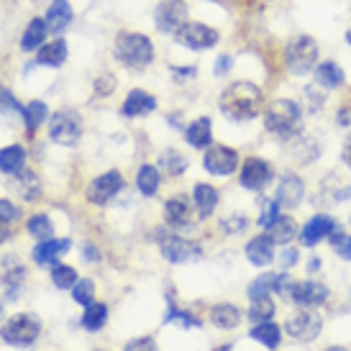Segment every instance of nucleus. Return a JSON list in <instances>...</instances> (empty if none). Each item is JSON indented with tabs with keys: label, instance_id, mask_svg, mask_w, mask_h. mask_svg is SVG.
Segmentation results:
<instances>
[{
	"label": "nucleus",
	"instance_id": "nucleus-1",
	"mask_svg": "<svg viewBox=\"0 0 351 351\" xmlns=\"http://www.w3.org/2000/svg\"><path fill=\"white\" fill-rule=\"evenodd\" d=\"M262 106H264L262 90L256 88L254 82H246V80L231 82L221 93V98H218L221 116L228 118L231 123H246V121L256 118L262 113Z\"/></svg>",
	"mask_w": 351,
	"mask_h": 351
},
{
	"label": "nucleus",
	"instance_id": "nucleus-2",
	"mask_svg": "<svg viewBox=\"0 0 351 351\" xmlns=\"http://www.w3.org/2000/svg\"><path fill=\"white\" fill-rule=\"evenodd\" d=\"M264 128L280 138H295L302 128V110L295 100H274L264 113Z\"/></svg>",
	"mask_w": 351,
	"mask_h": 351
},
{
	"label": "nucleus",
	"instance_id": "nucleus-3",
	"mask_svg": "<svg viewBox=\"0 0 351 351\" xmlns=\"http://www.w3.org/2000/svg\"><path fill=\"white\" fill-rule=\"evenodd\" d=\"M116 59L128 69H144L154 62V44L149 36L144 34H134V31H126V34H118L116 39Z\"/></svg>",
	"mask_w": 351,
	"mask_h": 351
},
{
	"label": "nucleus",
	"instance_id": "nucleus-4",
	"mask_svg": "<svg viewBox=\"0 0 351 351\" xmlns=\"http://www.w3.org/2000/svg\"><path fill=\"white\" fill-rule=\"evenodd\" d=\"M41 336V321L34 313H16L0 326V341L13 349H31Z\"/></svg>",
	"mask_w": 351,
	"mask_h": 351
},
{
	"label": "nucleus",
	"instance_id": "nucleus-5",
	"mask_svg": "<svg viewBox=\"0 0 351 351\" xmlns=\"http://www.w3.org/2000/svg\"><path fill=\"white\" fill-rule=\"evenodd\" d=\"M285 67L298 77L311 75V69L318 67V44L311 36H295L285 47Z\"/></svg>",
	"mask_w": 351,
	"mask_h": 351
},
{
	"label": "nucleus",
	"instance_id": "nucleus-6",
	"mask_svg": "<svg viewBox=\"0 0 351 351\" xmlns=\"http://www.w3.org/2000/svg\"><path fill=\"white\" fill-rule=\"evenodd\" d=\"M49 138L59 147H77L82 138V118L72 108H62L49 118Z\"/></svg>",
	"mask_w": 351,
	"mask_h": 351
},
{
	"label": "nucleus",
	"instance_id": "nucleus-7",
	"mask_svg": "<svg viewBox=\"0 0 351 351\" xmlns=\"http://www.w3.org/2000/svg\"><path fill=\"white\" fill-rule=\"evenodd\" d=\"M26 264L16 254H3L0 256V285H3V295L8 302H16L23 295V285H26Z\"/></svg>",
	"mask_w": 351,
	"mask_h": 351
},
{
	"label": "nucleus",
	"instance_id": "nucleus-8",
	"mask_svg": "<svg viewBox=\"0 0 351 351\" xmlns=\"http://www.w3.org/2000/svg\"><path fill=\"white\" fill-rule=\"evenodd\" d=\"M187 3L185 0H162L156 5L154 13V23L159 34H172L175 36L177 31L187 23Z\"/></svg>",
	"mask_w": 351,
	"mask_h": 351
},
{
	"label": "nucleus",
	"instance_id": "nucleus-9",
	"mask_svg": "<svg viewBox=\"0 0 351 351\" xmlns=\"http://www.w3.org/2000/svg\"><path fill=\"white\" fill-rule=\"evenodd\" d=\"M175 39H177V44L185 47V49L205 51V49H213L221 36H218V31L210 29V26H205V23H190V21H187L185 26L175 34Z\"/></svg>",
	"mask_w": 351,
	"mask_h": 351
},
{
	"label": "nucleus",
	"instance_id": "nucleus-10",
	"mask_svg": "<svg viewBox=\"0 0 351 351\" xmlns=\"http://www.w3.org/2000/svg\"><path fill=\"white\" fill-rule=\"evenodd\" d=\"M203 167H205V172H210V175H215V177L234 175L236 169L241 167V162H239V152L231 147H221V144L208 147L205 149V156H203Z\"/></svg>",
	"mask_w": 351,
	"mask_h": 351
},
{
	"label": "nucleus",
	"instance_id": "nucleus-11",
	"mask_svg": "<svg viewBox=\"0 0 351 351\" xmlns=\"http://www.w3.org/2000/svg\"><path fill=\"white\" fill-rule=\"evenodd\" d=\"M272 177H274L272 165L259 159V156H252V159H246L244 165H241L239 182H241V187L249 190V193H262L264 187L272 182Z\"/></svg>",
	"mask_w": 351,
	"mask_h": 351
},
{
	"label": "nucleus",
	"instance_id": "nucleus-12",
	"mask_svg": "<svg viewBox=\"0 0 351 351\" xmlns=\"http://www.w3.org/2000/svg\"><path fill=\"white\" fill-rule=\"evenodd\" d=\"M285 328H287V333L293 336L295 341L308 343L318 339V333H321V328H323V321L318 313L308 308V311H300V313H295V315H290Z\"/></svg>",
	"mask_w": 351,
	"mask_h": 351
},
{
	"label": "nucleus",
	"instance_id": "nucleus-13",
	"mask_svg": "<svg viewBox=\"0 0 351 351\" xmlns=\"http://www.w3.org/2000/svg\"><path fill=\"white\" fill-rule=\"evenodd\" d=\"M121 190H123V177H121V172H118V169H110V172H106V175H98L93 182H90L88 200L93 205L103 208V205L110 203V200H113Z\"/></svg>",
	"mask_w": 351,
	"mask_h": 351
},
{
	"label": "nucleus",
	"instance_id": "nucleus-14",
	"mask_svg": "<svg viewBox=\"0 0 351 351\" xmlns=\"http://www.w3.org/2000/svg\"><path fill=\"white\" fill-rule=\"evenodd\" d=\"M159 252L169 264H187L200 256V246L195 241L182 239V236H167L159 244Z\"/></svg>",
	"mask_w": 351,
	"mask_h": 351
},
{
	"label": "nucleus",
	"instance_id": "nucleus-15",
	"mask_svg": "<svg viewBox=\"0 0 351 351\" xmlns=\"http://www.w3.org/2000/svg\"><path fill=\"white\" fill-rule=\"evenodd\" d=\"M72 249V239H44V241H36V246L31 249V259L36 267H54L59 262V256H64V254Z\"/></svg>",
	"mask_w": 351,
	"mask_h": 351
},
{
	"label": "nucleus",
	"instance_id": "nucleus-16",
	"mask_svg": "<svg viewBox=\"0 0 351 351\" xmlns=\"http://www.w3.org/2000/svg\"><path fill=\"white\" fill-rule=\"evenodd\" d=\"M302 197H305V185H302V180L295 172H285L280 177V185H277V195L274 200L280 203V208H298L302 203Z\"/></svg>",
	"mask_w": 351,
	"mask_h": 351
},
{
	"label": "nucleus",
	"instance_id": "nucleus-17",
	"mask_svg": "<svg viewBox=\"0 0 351 351\" xmlns=\"http://www.w3.org/2000/svg\"><path fill=\"white\" fill-rule=\"evenodd\" d=\"M339 228V223L333 221L331 215H313L308 223L302 226L300 231V244L302 246H315L318 241H323V239H328V236L333 234Z\"/></svg>",
	"mask_w": 351,
	"mask_h": 351
},
{
	"label": "nucleus",
	"instance_id": "nucleus-18",
	"mask_svg": "<svg viewBox=\"0 0 351 351\" xmlns=\"http://www.w3.org/2000/svg\"><path fill=\"white\" fill-rule=\"evenodd\" d=\"M165 221L172 228H190L193 226V203L187 195H175L165 203Z\"/></svg>",
	"mask_w": 351,
	"mask_h": 351
},
{
	"label": "nucleus",
	"instance_id": "nucleus-19",
	"mask_svg": "<svg viewBox=\"0 0 351 351\" xmlns=\"http://www.w3.org/2000/svg\"><path fill=\"white\" fill-rule=\"evenodd\" d=\"M156 110V98L147 90H131L126 95V103L121 106V116L123 118H141Z\"/></svg>",
	"mask_w": 351,
	"mask_h": 351
},
{
	"label": "nucleus",
	"instance_id": "nucleus-20",
	"mask_svg": "<svg viewBox=\"0 0 351 351\" xmlns=\"http://www.w3.org/2000/svg\"><path fill=\"white\" fill-rule=\"evenodd\" d=\"M290 298L302 308H315V305L328 300V287L321 282H295L293 290H290Z\"/></svg>",
	"mask_w": 351,
	"mask_h": 351
},
{
	"label": "nucleus",
	"instance_id": "nucleus-21",
	"mask_svg": "<svg viewBox=\"0 0 351 351\" xmlns=\"http://www.w3.org/2000/svg\"><path fill=\"white\" fill-rule=\"evenodd\" d=\"M246 259L254 264V267H267V264L274 259V241L269 234H259L249 239V244H246Z\"/></svg>",
	"mask_w": 351,
	"mask_h": 351
},
{
	"label": "nucleus",
	"instance_id": "nucleus-22",
	"mask_svg": "<svg viewBox=\"0 0 351 351\" xmlns=\"http://www.w3.org/2000/svg\"><path fill=\"white\" fill-rule=\"evenodd\" d=\"M72 19H75V10L69 5V0H51L49 10L44 16L47 26H49V34H62L72 23Z\"/></svg>",
	"mask_w": 351,
	"mask_h": 351
},
{
	"label": "nucleus",
	"instance_id": "nucleus-23",
	"mask_svg": "<svg viewBox=\"0 0 351 351\" xmlns=\"http://www.w3.org/2000/svg\"><path fill=\"white\" fill-rule=\"evenodd\" d=\"M185 138L193 149H208L213 147V121L210 118H195L185 128Z\"/></svg>",
	"mask_w": 351,
	"mask_h": 351
},
{
	"label": "nucleus",
	"instance_id": "nucleus-24",
	"mask_svg": "<svg viewBox=\"0 0 351 351\" xmlns=\"http://www.w3.org/2000/svg\"><path fill=\"white\" fill-rule=\"evenodd\" d=\"M69 57V49H67V41L64 39H54L49 44H44L39 51H36V64L39 67H62Z\"/></svg>",
	"mask_w": 351,
	"mask_h": 351
},
{
	"label": "nucleus",
	"instance_id": "nucleus-25",
	"mask_svg": "<svg viewBox=\"0 0 351 351\" xmlns=\"http://www.w3.org/2000/svg\"><path fill=\"white\" fill-rule=\"evenodd\" d=\"M218 190L213 185H208V182H197L195 190H193V203L197 208V215L200 218H210L215 213V208H218Z\"/></svg>",
	"mask_w": 351,
	"mask_h": 351
},
{
	"label": "nucleus",
	"instance_id": "nucleus-26",
	"mask_svg": "<svg viewBox=\"0 0 351 351\" xmlns=\"http://www.w3.org/2000/svg\"><path fill=\"white\" fill-rule=\"evenodd\" d=\"M49 36V26L44 19H31L29 26L23 29V36H21V49L23 51H39L44 47V41Z\"/></svg>",
	"mask_w": 351,
	"mask_h": 351
},
{
	"label": "nucleus",
	"instance_id": "nucleus-27",
	"mask_svg": "<svg viewBox=\"0 0 351 351\" xmlns=\"http://www.w3.org/2000/svg\"><path fill=\"white\" fill-rule=\"evenodd\" d=\"M210 323H213L218 331H234L241 323V311L236 308L234 302H221V305H213L210 311Z\"/></svg>",
	"mask_w": 351,
	"mask_h": 351
},
{
	"label": "nucleus",
	"instance_id": "nucleus-28",
	"mask_svg": "<svg viewBox=\"0 0 351 351\" xmlns=\"http://www.w3.org/2000/svg\"><path fill=\"white\" fill-rule=\"evenodd\" d=\"M16 177V193H19L26 203H36L41 197V180L36 172H31V169H21L19 175H13Z\"/></svg>",
	"mask_w": 351,
	"mask_h": 351
},
{
	"label": "nucleus",
	"instance_id": "nucleus-29",
	"mask_svg": "<svg viewBox=\"0 0 351 351\" xmlns=\"http://www.w3.org/2000/svg\"><path fill=\"white\" fill-rule=\"evenodd\" d=\"M26 167V149L21 144H10V147L0 149V172L3 175H19Z\"/></svg>",
	"mask_w": 351,
	"mask_h": 351
},
{
	"label": "nucleus",
	"instance_id": "nucleus-30",
	"mask_svg": "<svg viewBox=\"0 0 351 351\" xmlns=\"http://www.w3.org/2000/svg\"><path fill=\"white\" fill-rule=\"evenodd\" d=\"M315 82L323 90H339L346 82V77H343V69L336 62H321L315 67Z\"/></svg>",
	"mask_w": 351,
	"mask_h": 351
},
{
	"label": "nucleus",
	"instance_id": "nucleus-31",
	"mask_svg": "<svg viewBox=\"0 0 351 351\" xmlns=\"http://www.w3.org/2000/svg\"><path fill=\"white\" fill-rule=\"evenodd\" d=\"M162 185V175H159V167L154 165H141L136 172V190L144 197H154L159 193Z\"/></svg>",
	"mask_w": 351,
	"mask_h": 351
},
{
	"label": "nucleus",
	"instance_id": "nucleus-32",
	"mask_svg": "<svg viewBox=\"0 0 351 351\" xmlns=\"http://www.w3.org/2000/svg\"><path fill=\"white\" fill-rule=\"evenodd\" d=\"M108 305L106 302H90L82 311V318H80V326L88 333H98L103 326L108 323Z\"/></svg>",
	"mask_w": 351,
	"mask_h": 351
},
{
	"label": "nucleus",
	"instance_id": "nucleus-33",
	"mask_svg": "<svg viewBox=\"0 0 351 351\" xmlns=\"http://www.w3.org/2000/svg\"><path fill=\"white\" fill-rule=\"evenodd\" d=\"M249 336H252L254 341L262 343V346H267V349H277L280 341H282V331H280V326L272 321L256 323L252 331H249Z\"/></svg>",
	"mask_w": 351,
	"mask_h": 351
},
{
	"label": "nucleus",
	"instance_id": "nucleus-34",
	"mask_svg": "<svg viewBox=\"0 0 351 351\" xmlns=\"http://www.w3.org/2000/svg\"><path fill=\"white\" fill-rule=\"evenodd\" d=\"M23 123H26V131L29 134H34L36 128H41L44 123H47V118H49V108H47V103L44 100H31L29 106H23Z\"/></svg>",
	"mask_w": 351,
	"mask_h": 351
},
{
	"label": "nucleus",
	"instance_id": "nucleus-35",
	"mask_svg": "<svg viewBox=\"0 0 351 351\" xmlns=\"http://www.w3.org/2000/svg\"><path fill=\"white\" fill-rule=\"evenodd\" d=\"M267 234L272 236L274 244H290L295 236H298V223H295L290 215H280V218L267 228Z\"/></svg>",
	"mask_w": 351,
	"mask_h": 351
},
{
	"label": "nucleus",
	"instance_id": "nucleus-36",
	"mask_svg": "<svg viewBox=\"0 0 351 351\" xmlns=\"http://www.w3.org/2000/svg\"><path fill=\"white\" fill-rule=\"evenodd\" d=\"M165 323H180L182 328H200V326H203V321H200L193 311L177 308L175 300H172V295H169V305H167V313H165Z\"/></svg>",
	"mask_w": 351,
	"mask_h": 351
},
{
	"label": "nucleus",
	"instance_id": "nucleus-37",
	"mask_svg": "<svg viewBox=\"0 0 351 351\" xmlns=\"http://www.w3.org/2000/svg\"><path fill=\"white\" fill-rule=\"evenodd\" d=\"M26 234L34 236L36 241L51 239V236H54V221H51L47 213H34L29 221H26Z\"/></svg>",
	"mask_w": 351,
	"mask_h": 351
},
{
	"label": "nucleus",
	"instance_id": "nucleus-38",
	"mask_svg": "<svg viewBox=\"0 0 351 351\" xmlns=\"http://www.w3.org/2000/svg\"><path fill=\"white\" fill-rule=\"evenodd\" d=\"M156 165H159V169L167 172L169 177H177L187 169V159L180 154L177 149H165V152L159 154V162H156Z\"/></svg>",
	"mask_w": 351,
	"mask_h": 351
},
{
	"label": "nucleus",
	"instance_id": "nucleus-39",
	"mask_svg": "<svg viewBox=\"0 0 351 351\" xmlns=\"http://www.w3.org/2000/svg\"><path fill=\"white\" fill-rule=\"evenodd\" d=\"M77 269L75 267H69V264H62L57 262L51 267V285L57 287V290H72L75 285H77Z\"/></svg>",
	"mask_w": 351,
	"mask_h": 351
},
{
	"label": "nucleus",
	"instance_id": "nucleus-40",
	"mask_svg": "<svg viewBox=\"0 0 351 351\" xmlns=\"http://www.w3.org/2000/svg\"><path fill=\"white\" fill-rule=\"evenodd\" d=\"M274 280H277V274H274V272L259 274V277L249 285V290H246L249 300L254 302V300H264V298H269V295L274 293Z\"/></svg>",
	"mask_w": 351,
	"mask_h": 351
},
{
	"label": "nucleus",
	"instance_id": "nucleus-41",
	"mask_svg": "<svg viewBox=\"0 0 351 351\" xmlns=\"http://www.w3.org/2000/svg\"><path fill=\"white\" fill-rule=\"evenodd\" d=\"M290 141H293V152L298 154L300 162H313V159H318V154H321V149H318V144H315V138L295 136V138H290Z\"/></svg>",
	"mask_w": 351,
	"mask_h": 351
},
{
	"label": "nucleus",
	"instance_id": "nucleus-42",
	"mask_svg": "<svg viewBox=\"0 0 351 351\" xmlns=\"http://www.w3.org/2000/svg\"><path fill=\"white\" fill-rule=\"evenodd\" d=\"M72 300L82 305V308L95 302V282L93 280H77V285L72 287Z\"/></svg>",
	"mask_w": 351,
	"mask_h": 351
},
{
	"label": "nucleus",
	"instance_id": "nucleus-43",
	"mask_svg": "<svg viewBox=\"0 0 351 351\" xmlns=\"http://www.w3.org/2000/svg\"><path fill=\"white\" fill-rule=\"evenodd\" d=\"M272 315H274V302L269 298H264V300H254L252 311H249V321L264 323V321H272Z\"/></svg>",
	"mask_w": 351,
	"mask_h": 351
},
{
	"label": "nucleus",
	"instance_id": "nucleus-44",
	"mask_svg": "<svg viewBox=\"0 0 351 351\" xmlns=\"http://www.w3.org/2000/svg\"><path fill=\"white\" fill-rule=\"evenodd\" d=\"M246 226H249V218L241 213H231V215H226L223 221H221V231L228 236H239V234H244L246 231Z\"/></svg>",
	"mask_w": 351,
	"mask_h": 351
},
{
	"label": "nucleus",
	"instance_id": "nucleus-45",
	"mask_svg": "<svg viewBox=\"0 0 351 351\" xmlns=\"http://www.w3.org/2000/svg\"><path fill=\"white\" fill-rule=\"evenodd\" d=\"M328 241H331L333 252L339 254L341 259L351 262V236H349V234H341V231L336 228V231H333V234L328 236Z\"/></svg>",
	"mask_w": 351,
	"mask_h": 351
},
{
	"label": "nucleus",
	"instance_id": "nucleus-46",
	"mask_svg": "<svg viewBox=\"0 0 351 351\" xmlns=\"http://www.w3.org/2000/svg\"><path fill=\"white\" fill-rule=\"evenodd\" d=\"M277 218H280V203L277 200H264L262 208H259V226L269 228Z\"/></svg>",
	"mask_w": 351,
	"mask_h": 351
},
{
	"label": "nucleus",
	"instance_id": "nucleus-47",
	"mask_svg": "<svg viewBox=\"0 0 351 351\" xmlns=\"http://www.w3.org/2000/svg\"><path fill=\"white\" fill-rule=\"evenodd\" d=\"M0 113L3 116H10V113H23V106H21L19 100L13 98V93L5 88H0Z\"/></svg>",
	"mask_w": 351,
	"mask_h": 351
},
{
	"label": "nucleus",
	"instance_id": "nucleus-48",
	"mask_svg": "<svg viewBox=\"0 0 351 351\" xmlns=\"http://www.w3.org/2000/svg\"><path fill=\"white\" fill-rule=\"evenodd\" d=\"M21 221V208L16 203H10L5 197H0V223H16Z\"/></svg>",
	"mask_w": 351,
	"mask_h": 351
},
{
	"label": "nucleus",
	"instance_id": "nucleus-49",
	"mask_svg": "<svg viewBox=\"0 0 351 351\" xmlns=\"http://www.w3.org/2000/svg\"><path fill=\"white\" fill-rule=\"evenodd\" d=\"M123 351H159V346H156V341L152 336H138V339L126 341Z\"/></svg>",
	"mask_w": 351,
	"mask_h": 351
},
{
	"label": "nucleus",
	"instance_id": "nucleus-50",
	"mask_svg": "<svg viewBox=\"0 0 351 351\" xmlns=\"http://www.w3.org/2000/svg\"><path fill=\"white\" fill-rule=\"evenodd\" d=\"M298 256H300V254H298V249H295V246L285 244L282 254H280V267H282L285 272H287L290 267H295V264H298Z\"/></svg>",
	"mask_w": 351,
	"mask_h": 351
},
{
	"label": "nucleus",
	"instance_id": "nucleus-51",
	"mask_svg": "<svg viewBox=\"0 0 351 351\" xmlns=\"http://www.w3.org/2000/svg\"><path fill=\"white\" fill-rule=\"evenodd\" d=\"M293 277L287 272H280L277 274V280H274V293L285 295V298H290V290H293Z\"/></svg>",
	"mask_w": 351,
	"mask_h": 351
},
{
	"label": "nucleus",
	"instance_id": "nucleus-52",
	"mask_svg": "<svg viewBox=\"0 0 351 351\" xmlns=\"http://www.w3.org/2000/svg\"><path fill=\"white\" fill-rule=\"evenodd\" d=\"M113 88H116V77H113V75H103V77H98V82H95L98 95H108V93H113Z\"/></svg>",
	"mask_w": 351,
	"mask_h": 351
},
{
	"label": "nucleus",
	"instance_id": "nucleus-53",
	"mask_svg": "<svg viewBox=\"0 0 351 351\" xmlns=\"http://www.w3.org/2000/svg\"><path fill=\"white\" fill-rule=\"evenodd\" d=\"M231 67H234V59L228 57V54L215 59V75H218V77H226V75L231 72Z\"/></svg>",
	"mask_w": 351,
	"mask_h": 351
},
{
	"label": "nucleus",
	"instance_id": "nucleus-54",
	"mask_svg": "<svg viewBox=\"0 0 351 351\" xmlns=\"http://www.w3.org/2000/svg\"><path fill=\"white\" fill-rule=\"evenodd\" d=\"M82 259H85V262H98V259H100L98 246H95V244H85V246H82Z\"/></svg>",
	"mask_w": 351,
	"mask_h": 351
},
{
	"label": "nucleus",
	"instance_id": "nucleus-55",
	"mask_svg": "<svg viewBox=\"0 0 351 351\" xmlns=\"http://www.w3.org/2000/svg\"><path fill=\"white\" fill-rule=\"evenodd\" d=\"M195 72L197 69L195 67H172V75H175V80L177 82H182V80H187V77H195Z\"/></svg>",
	"mask_w": 351,
	"mask_h": 351
},
{
	"label": "nucleus",
	"instance_id": "nucleus-56",
	"mask_svg": "<svg viewBox=\"0 0 351 351\" xmlns=\"http://www.w3.org/2000/svg\"><path fill=\"white\" fill-rule=\"evenodd\" d=\"M351 123V110L349 108H341L339 110V126H349Z\"/></svg>",
	"mask_w": 351,
	"mask_h": 351
},
{
	"label": "nucleus",
	"instance_id": "nucleus-57",
	"mask_svg": "<svg viewBox=\"0 0 351 351\" xmlns=\"http://www.w3.org/2000/svg\"><path fill=\"white\" fill-rule=\"evenodd\" d=\"M341 159H343V165H346V167H349V169H351V138H349V141H346V144H343Z\"/></svg>",
	"mask_w": 351,
	"mask_h": 351
},
{
	"label": "nucleus",
	"instance_id": "nucleus-58",
	"mask_svg": "<svg viewBox=\"0 0 351 351\" xmlns=\"http://www.w3.org/2000/svg\"><path fill=\"white\" fill-rule=\"evenodd\" d=\"M8 239H10V226L0 223V244H3V241H8Z\"/></svg>",
	"mask_w": 351,
	"mask_h": 351
},
{
	"label": "nucleus",
	"instance_id": "nucleus-59",
	"mask_svg": "<svg viewBox=\"0 0 351 351\" xmlns=\"http://www.w3.org/2000/svg\"><path fill=\"white\" fill-rule=\"evenodd\" d=\"M321 269V259L318 256H313L311 262H308V272H318Z\"/></svg>",
	"mask_w": 351,
	"mask_h": 351
},
{
	"label": "nucleus",
	"instance_id": "nucleus-60",
	"mask_svg": "<svg viewBox=\"0 0 351 351\" xmlns=\"http://www.w3.org/2000/svg\"><path fill=\"white\" fill-rule=\"evenodd\" d=\"M231 349H234L231 343H223V346H218V349H215V351H231Z\"/></svg>",
	"mask_w": 351,
	"mask_h": 351
},
{
	"label": "nucleus",
	"instance_id": "nucleus-61",
	"mask_svg": "<svg viewBox=\"0 0 351 351\" xmlns=\"http://www.w3.org/2000/svg\"><path fill=\"white\" fill-rule=\"evenodd\" d=\"M326 351H349V349H343V346H331V349H326Z\"/></svg>",
	"mask_w": 351,
	"mask_h": 351
},
{
	"label": "nucleus",
	"instance_id": "nucleus-62",
	"mask_svg": "<svg viewBox=\"0 0 351 351\" xmlns=\"http://www.w3.org/2000/svg\"><path fill=\"white\" fill-rule=\"evenodd\" d=\"M346 44H349V47H351V29L346 31Z\"/></svg>",
	"mask_w": 351,
	"mask_h": 351
},
{
	"label": "nucleus",
	"instance_id": "nucleus-63",
	"mask_svg": "<svg viewBox=\"0 0 351 351\" xmlns=\"http://www.w3.org/2000/svg\"><path fill=\"white\" fill-rule=\"evenodd\" d=\"M3 311H5V308H3V300H0V318H3Z\"/></svg>",
	"mask_w": 351,
	"mask_h": 351
},
{
	"label": "nucleus",
	"instance_id": "nucleus-64",
	"mask_svg": "<svg viewBox=\"0 0 351 351\" xmlns=\"http://www.w3.org/2000/svg\"><path fill=\"white\" fill-rule=\"evenodd\" d=\"M95 351H106V349H95Z\"/></svg>",
	"mask_w": 351,
	"mask_h": 351
}]
</instances>
